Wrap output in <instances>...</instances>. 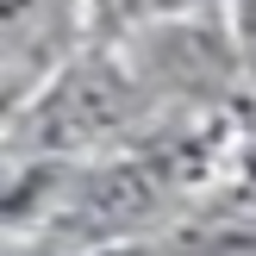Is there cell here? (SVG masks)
<instances>
[{"instance_id": "obj_1", "label": "cell", "mask_w": 256, "mask_h": 256, "mask_svg": "<svg viewBox=\"0 0 256 256\" xmlns=\"http://www.w3.org/2000/svg\"><path fill=\"white\" fill-rule=\"evenodd\" d=\"M119 119H125L119 75H112V69H82V75H69V82L44 100L38 138H44V144H88V138H100L106 125H119Z\"/></svg>"}, {"instance_id": "obj_2", "label": "cell", "mask_w": 256, "mask_h": 256, "mask_svg": "<svg viewBox=\"0 0 256 256\" xmlns=\"http://www.w3.org/2000/svg\"><path fill=\"white\" fill-rule=\"evenodd\" d=\"M244 38H250V50H256V0H244Z\"/></svg>"}, {"instance_id": "obj_3", "label": "cell", "mask_w": 256, "mask_h": 256, "mask_svg": "<svg viewBox=\"0 0 256 256\" xmlns=\"http://www.w3.org/2000/svg\"><path fill=\"white\" fill-rule=\"evenodd\" d=\"M250 175H256V156H250Z\"/></svg>"}]
</instances>
